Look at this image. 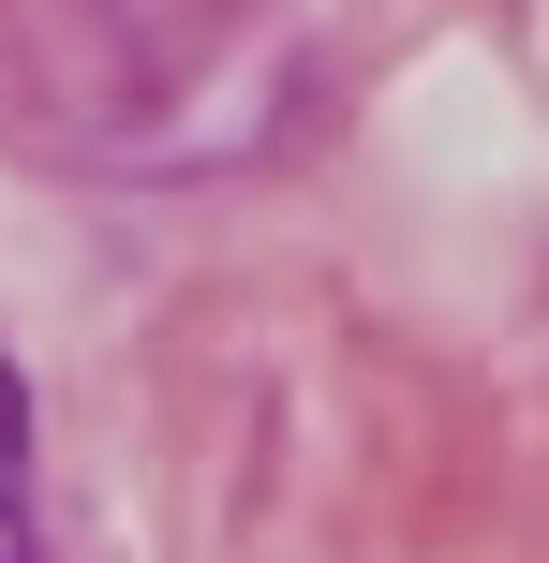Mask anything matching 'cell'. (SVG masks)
Segmentation results:
<instances>
[{"label": "cell", "instance_id": "cell-1", "mask_svg": "<svg viewBox=\"0 0 549 563\" xmlns=\"http://www.w3.org/2000/svg\"><path fill=\"white\" fill-rule=\"evenodd\" d=\"M15 430H30V416H15V371H0V563H30V519H15Z\"/></svg>", "mask_w": 549, "mask_h": 563}]
</instances>
